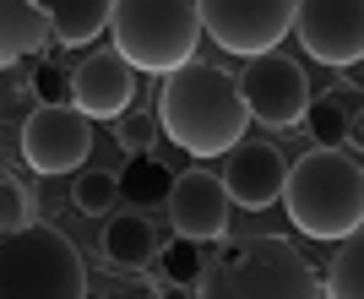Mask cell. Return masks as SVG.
Listing matches in <instances>:
<instances>
[{"mask_svg":"<svg viewBox=\"0 0 364 299\" xmlns=\"http://www.w3.org/2000/svg\"><path fill=\"white\" fill-rule=\"evenodd\" d=\"M158 125L174 147L191 158H218L245 136L250 109H245L234 76L201 60H185L174 71H164V93H158Z\"/></svg>","mask_w":364,"mask_h":299,"instance_id":"obj_1","label":"cell"},{"mask_svg":"<svg viewBox=\"0 0 364 299\" xmlns=\"http://www.w3.org/2000/svg\"><path fill=\"white\" fill-rule=\"evenodd\" d=\"M234 88H240L250 120L272 125V131H294L304 104H310V76H304V65H294V60L277 55V49H261V55L245 60V71L234 76Z\"/></svg>","mask_w":364,"mask_h":299,"instance_id":"obj_6","label":"cell"},{"mask_svg":"<svg viewBox=\"0 0 364 299\" xmlns=\"http://www.w3.org/2000/svg\"><path fill=\"white\" fill-rule=\"evenodd\" d=\"M114 142H120L125 152H147L152 147V125L136 115H114Z\"/></svg>","mask_w":364,"mask_h":299,"instance_id":"obj_22","label":"cell"},{"mask_svg":"<svg viewBox=\"0 0 364 299\" xmlns=\"http://www.w3.org/2000/svg\"><path fill=\"white\" fill-rule=\"evenodd\" d=\"M294 33L326 65H353L364 55V0H294Z\"/></svg>","mask_w":364,"mask_h":299,"instance_id":"obj_9","label":"cell"},{"mask_svg":"<svg viewBox=\"0 0 364 299\" xmlns=\"http://www.w3.org/2000/svg\"><path fill=\"white\" fill-rule=\"evenodd\" d=\"M289 224L310 239H343L364 212V169L343 147H316L283 174Z\"/></svg>","mask_w":364,"mask_h":299,"instance_id":"obj_2","label":"cell"},{"mask_svg":"<svg viewBox=\"0 0 364 299\" xmlns=\"http://www.w3.org/2000/svg\"><path fill=\"white\" fill-rule=\"evenodd\" d=\"M92 147V120L76 104H38L22 125V158L38 174H76L87 169Z\"/></svg>","mask_w":364,"mask_h":299,"instance_id":"obj_8","label":"cell"},{"mask_svg":"<svg viewBox=\"0 0 364 299\" xmlns=\"http://www.w3.org/2000/svg\"><path fill=\"white\" fill-rule=\"evenodd\" d=\"M152 267L164 272V283H168V288H191V294H196V283L207 278V261H201V239L174 234L164 251L152 256Z\"/></svg>","mask_w":364,"mask_h":299,"instance_id":"obj_17","label":"cell"},{"mask_svg":"<svg viewBox=\"0 0 364 299\" xmlns=\"http://www.w3.org/2000/svg\"><path fill=\"white\" fill-rule=\"evenodd\" d=\"M168 185H174V174H168L158 158H147V152H131V174H125L120 191L131 196V207H158L168 196Z\"/></svg>","mask_w":364,"mask_h":299,"instance_id":"obj_18","label":"cell"},{"mask_svg":"<svg viewBox=\"0 0 364 299\" xmlns=\"http://www.w3.org/2000/svg\"><path fill=\"white\" fill-rule=\"evenodd\" d=\"M44 44H55V28L38 11V0H0V71L22 55H38Z\"/></svg>","mask_w":364,"mask_h":299,"instance_id":"obj_13","label":"cell"},{"mask_svg":"<svg viewBox=\"0 0 364 299\" xmlns=\"http://www.w3.org/2000/svg\"><path fill=\"white\" fill-rule=\"evenodd\" d=\"M299 125L316 136V147H343L348 142V104L343 98H310Z\"/></svg>","mask_w":364,"mask_h":299,"instance_id":"obj_19","label":"cell"},{"mask_svg":"<svg viewBox=\"0 0 364 299\" xmlns=\"http://www.w3.org/2000/svg\"><path fill=\"white\" fill-rule=\"evenodd\" d=\"M71 201H76L82 212H92V218H98V212H109L114 201H120V179L104 174V169H87V174L71 179Z\"/></svg>","mask_w":364,"mask_h":299,"instance_id":"obj_20","label":"cell"},{"mask_svg":"<svg viewBox=\"0 0 364 299\" xmlns=\"http://www.w3.org/2000/svg\"><path fill=\"white\" fill-rule=\"evenodd\" d=\"M87 261L60 229L22 224L0 234V299H82Z\"/></svg>","mask_w":364,"mask_h":299,"instance_id":"obj_3","label":"cell"},{"mask_svg":"<svg viewBox=\"0 0 364 299\" xmlns=\"http://www.w3.org/2000/svg\"><path fill=\"white\" fill-rule=\"evenodd\" d=\"M109 33H114V49L136 71L164 76L196 55L201 16H196V0H114Z\"/></svg>","mask_w":364,"mask_h":299,"instance_id":"obj_4","label":"cell"},{"mask_svg":"<svg viewBox=\"0 0 364 299\" xmlns=\"http://www.w3.org/2000/svg\"><path fill=\"white\" fill-rule=\"evenodd\" d=\"M152 256H158V234H152V218H141L136 207H125L120 218L104 224V261L120 272H147Z\"/></svg>","mask_w":364,"mask_h":299,"instance_id":"obj_14","label":"cell"},{"mask_svg":"<svg viewBox=\"0 0 364 299\" xmlns=\"http://www.w3.org/2000/svg\"><path fill=\"white\" fill-rule=\"evenodd\" d=\"M136 98V65L120 49H98L71 71V104L87 120H114Z\"/></svg>","mask_w":364,"mask_h":299,"instance_id":"obj_11","label":"cell"},{"mask_svg":"<svg viewBox=\"0 0 364 299\" xmlns=\"http://www.w3.org/2000/svg\"><path fill=\"white\" fill-rule=\"evenodd\" d=\"M33 93H38L44 104H71V76H65L60 65H44L38 82H33Z\"/></svg>","mask_w":364,"mask_h":299,"instance_id":"obj_23","label":"cell"},{"mask_svg":"<svg viewBox=\"0 0 364 299\" xmlns=\"http://www.w3.org/2000/svg\"><path fill=\"white\" fill-rule=\"evenodd\" d=\"M109 6L114 0H38V11L55 28V44H92L109 28Z\"/></svg>","mask_w":364,"mask_h":299,"instance_id":"obj_15","label":"cell"},{"mask_svg":"<svg viewBox=\"0 0 364 299\" xmlns=\"http://www.w3.org/2000/svg\"><path fill=\"white\" fill-rule=\"evenodd\" d=\"M33 224V196L22 179H11L6 169H0V234H11V229Z\"/></svg>","mask_w":364,"mask_h":299,"instance_id":"obj_21","label":"cell"},{"mask_svg":"<svg viewBox=\"0 0 364 299\" xmlns=\"http://www.w3.org/2000/svg\"><path fill=\"white\" fill-rule=\"evenodd\" d=\"M196 294H228V299H310L321 294V278L310 272L289 239H250L228 251V278H201Z\"/></svg>","mask_w":364,"mask_h":299,"instance_id":"obj_5","label":"cell"},{"mask_svg":"<svg viewBox=\"0 0 364 299\" xmlns=\"http://www.w3.org/2000/svg\"><path fill=\"white\" fill-rule=\"evenodd\" d=\"M283 174H289V164H283V152L272 147V142H234L228 147V164H223V191H228V201L234 207H250V212H261V207H272L277 196H283Z\"/></svg>","mask_w":364,"mask_h":299,"instance_id":"obj_12","label":"cell"},{"mask_svg":"<svg viewBox=\"0 0 364 299\" xmlns=\"http://www.w3.org/2000/svg\"><path fill=\"white\" fill-rule=\"evenodd\" d=\"M321 294H332V299H359L364 294V234L359 229H348L343 245H337V256L326 261Z\"/></svg>","mask_w":364,"mask_h":299,"instance_id":"obj_16","label":"cell"},{"mask_svg":"<svg viewBox=\"0 0 364 299\" xmlns=\"http://www.w3.org/2000/svg\"><path fill=\"white\" fill-rule=\"evenodd\" d=\"M168 218H174V234L185 239H223L228 234V191L223 179L213 174V169H185V174H174V185H168Z\"/></svg>","mask_w":364,"mask_h":299,"instance_id":"obj_10","label":"cell"},{"mask_svg":"<svg viewBox=\"0 0 364 299\" xmlns=\"http://www.w3.org/2000/svg\"><path fill=\"white\" fill-rule=\"evenodd\" d=\"M201 33L228 55H261L277 49L294 22V0H196Z\"/></svg>","mask_w":364,"mask_h":299,"instance_id":"obj_7","label":"cell"}]
</instances>
